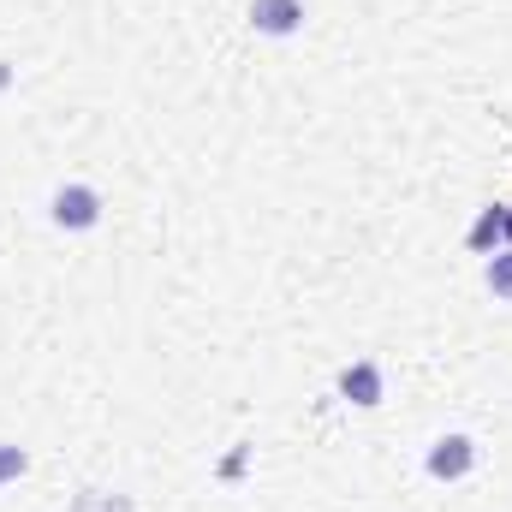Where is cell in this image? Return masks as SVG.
<instances>
[{
	"label": "cell",
	"instance_id": "1",
	"mask_svg": "<svg viewBox=\"0 0 512 512\" xmlns=\"http://www.w3.org/2000/svg\"><path fill=\"white\" fill-rule=\"evenodd\" d=\"M102 191L96 185H84V179H66V185H54V197H48V221L60 227V233H96L102 227Z\"/></svg>",
	"mask_w": 512,
	"mask_h": 512
},
{
	"label": "cell",
	"instance_id": "2",
	"mask_svg": "<svg viewBox=\"0 0 512 512\" xmlns=\"http://www.w3.org/2000/svg\"><path fill=\"white\" fill-rule=\"evenodd\" d=\"M423 471H429L435 483H465V477L477 471V441H471L465 429L435 435V441H429V453H423Z\"/></svg>",
	"mask_w": 512,
	"mask_h": 512
},
{
	"label": "cell",
	"instance_id": "3",
	"mask_svg": "<svg viewBox=\"0 0 512 512\" xmlns=\"http://www.w3.org/2000/svg\"><path fill=\"white\" fill-rule=\"evenodd\" d=\"M334 393H340L346 405H358V411H376V405L387 399V370L376 364V358H352V364L340 370Z\"/></svg>",
	"mask_w": 512,
	"mask_h": 512
},
{
	"label": "cell",
	"instance_id": "4",
	"mask_svg": "<svg viewBox=\"0 0 512 512\" xmlns=\"http://www.w3.org/2000/svg\"><path fill=\"white\" fill-rule=\"evenodd\" d=\"M304 0H251V30L268 36V42H292L304 36Z\"/></svg>",
	"mask_w": 512,
	"mask_h": 512
},
{
	"label": "cell",
	"instance_id": "5",
	"mask_svg": "<svg viewBox=\"0 0 512 512\" xmlns=\"http://www.w3.org/2000/svg\"><path fill=\"white\" fill-rule=\"evenodd\" d=\"M465 245H471V256H495V251H501V203L477 209V221H471Z\"/></svg>",
	"mask_w": 512,
	"mask_h": 512
},
{
	"label": "cell",
	"instance_id": "6",
	"mask_svg": "<svg viewBox=\"0 0 512 512\" xmlns=\"http://www.w3.org/2000/svg\"><path fill=\"white\" fill-rule=\"evenodd\" d=\"M483 286L495 304H512V245H501L495 256H483Z\"/></svg>",
	"mask_w": 512,
	"mask_h": 512
},
{
	"label": "cell",
	"instance_id": "7",
	"mask_svg": "<svg viewBox=\"0 0 512 512\" xmlns=\"http://www.w3.org/2000/svg\"><path fill=\"white\" fill-rule=\"evenodd\" d=\"M256 465V447L251 441H233L227 453H221V465H215V483H245Z\"/></svg>",
	"mask_w": 512,
	"mask_h": 512
},
{
	"label": "cell",
	"instance_id": "8",
	"mask_svg": "<svg viewBox=\"0 0 512 512\" xmlns=\"http://www.w3.org/2000/svg\"><path fill=\"white\" fill-rule=\"evenodd\" d=\"M24 471H30V453H24L18 441H0V489H6V483H18Z\"/></svg>",
	"mask_w": 512,
	"mask_h": 512
},
{
	"label": "cell",
	"instance_id": "9",
	"mask_svg": "<svg viewBox=\"0 0 512 512\" xmlns=\"http://www.w3.org/2000/svg\"><path fill=\"white\" fill-rule=\"evenodd\" d=\"M501 245H512V203H501Z\"/></svg>",
	"mask_w": 512,
	"mask_h": 512
},
{
	"label": "cell",
	"instance_id": "10",
	"mask_svg": "<svg viewBox=\"0 0 512 512\" xmlns=\"http://www.w3.org/2000/svg\"><path fill=\"white\" fill-rule=\"evenodd\" d=\"M12 84H18V66H6V60H0V90H12Z\"/></svg>",
	"mask_w": 512,
	"mask_h": 512
}]
</instances>
